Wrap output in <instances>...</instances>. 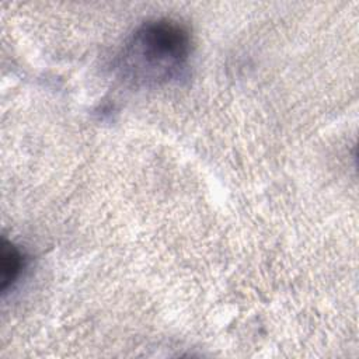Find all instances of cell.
<instances>
[{
    "mask_svg": "<svg viewBox=\"0 0 359 359\" xmlns=\"http://www.w3.org/2000/svg\"><path fill=\"white\" fill-rule=\"evenodd\" d=\"M24 266L25 257L21 250L11 241L3 238L0 251V290L3 294L15 285L24 271Z\"/></svg>",
    "mask_w": 359,
    "mask_h": 359,
    "instance_id": "2",
    "label": "cell"
},
{
    "mask_svg": "<svg viewBox=\"0 0 359 359\" xmlns=\"http://www.w3.org/2000/svg\"><path fill=\"white\" fill-rule=\"evenodd\" d=\"M191 34L171 18L142 22L122 46L116 70L137 87H157L178 81L187 74L191 57Z\"/></svg>",
    "mask_w": 359,
    "mask_h": 359,
    "instance_id": "1",
    "label": "cell"
}]
</instances>
